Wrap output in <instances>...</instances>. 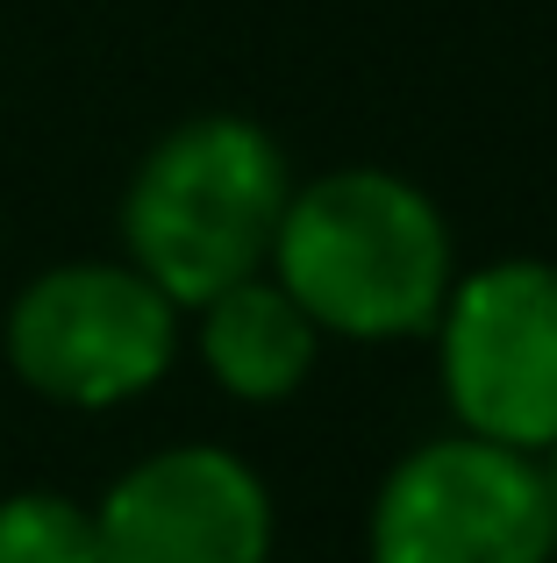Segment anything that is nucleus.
Wrapping results in <instances>:
<instances>
[{
  "label": "nucleus",
  "instance_id": "obj_3",
  "mask_svg": "<svg viewBox=\"0 0 557 563\" xmlns=\"http://www.w3.org/2000/svg\"><path fill=\"white\" fill-rule=\"evenodd\" d=\"M179 307L136 264H57L14 300L8 364L57 407H122L172 372Z\"/></svg>",
  "mask_w": 557,
  "mask_h": 563
},
{
  "label": "nucleus",
  "instance_id": "obj_7",
  "mask_svg": "<svg viewBox=\"0 0 557 563\" xmlns=\"http://www.w3.org/2000/svg\"><path fill=\"white\" fill-rule=\"evenodd\" d=\"M200 357L222 393L265 407V399L301 393V378L315 372V321L293 307L286 286L243 278L200 307Z\"/></svg>",
  "mask_w": 557,
  "mask_h": 563
},
{
  "label": "nucleus",
  "instance_id": "obj_5",
  "mask_svg": "<svg viewBox=\"0 0 557 563\" xmlns=\"http://www.w3.org/2000/svg\"><path fill=\"white\" fill-rule=\"evenodd\" d=\"M444 385L465 435L501 450L557 442V272L487 264L444 300Z\"/></svg>",
  "mask_w": 557,
  "mask_h": 563
},
{
  "label": "nucleus",
  "instance_id": "obj_1",
  "mask_svg": "<svg viewBox=\"0 0 557 563\" xmlns=\"http://www.w3.org/2000/svg\"><path fill=\"white\" fill-rule=\"evenodd\" d=\"M278 286L315 329L393 343L444 314L450 235L444 214L393 172H329L278 214Z\"/></svg>",
  "mask_w": 557,
  "mask_h": 563
},
{
  "label": "nucleus",
  "instance_id": "obj_2",
  "mask_svg": "<svg viewBox=\"0 0 557 563\" xmlns=\"http://www.w3.org/2000/svg\"><path fill=\"white\" fill-rule=\"evenodd\" d=\"M286 200V157L265 129L200 114L143 157L122 200V235L136 272L172 307H208L215 292L265 272Z\"/></svg>",
  "mask_w": 557,
  "mask_h": 563
},
{
  "label": "nucleus",
  "instance_id": "obj_9",
  "mask_svg": "<svg viewBox=\"0 0 557 563\" xmlns=\"http://www.w3.org/2000/svg\"><path fill=\"white\" fill-rule=\"evenodd\" d=\"M544 485H550V507H557V442H550V464H544Z\"/></svg>",
  "mask_w": 557,
  "mask_h": 563
},
{
  "label": "nucleus",
  "instance_id": "obj_4",
  "mask_svg": "<svg viewBox=\"0 0 557 563\" xmlns=\"http://www.w3.org/2000/svg\"><path fill=\"white\" fill-rule=\"evenodd\" d=\"M544 464L479 435L422 442L372 507V563H550Z\"/></svg>",
  "mask_w": 557,
  "mask_h": 563
},
{
  "label": "nucleus",
  "instance_id": "obj_6",
  "mask_svg": "<svg viewBox=\"0 0 557 563\" xmlns=\"http://www.w3.org/2000/svg\"><path fill=\"white\" fill-rule=\"evenodd\" d=\"M94 536L100 563H265L272 499L243 456L186 442L114 478L94 507Z\"/></svg>",
  "mask_w": 557,
  "mask_h": 563
},
{
  "label": "nucleus",
  "instance_id": "obj_8",
  "mask_svg": "<svg viewBox=\"0 0 557 563\" xmlns=\"http://www.w3.org/2000/svg\"><path fill=\"white\" fill-rule=\"evenodd\" d=\"M0 563H100L94 514L65 493L0 499Z\"/></svg>",
  "mask_w": 557,
  "mask_h": 563
}]
</instances>
